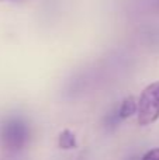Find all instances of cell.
Here are the masks:
<instances>
[{
    "label": "cell",
    "instance_id": "obj_1",
    "mask_svg": "<svg viewBox=\"0 0 159 160\" xmlns=\"http://www.w3.org/2000/svg\"><path fill=\"white\" fill-rule=\"evenodd\" d=\"M138 124L145 127L159 118V82L148 84L142 90L137 102Z\"/></svg>",
    "mask_w": 159,
    "mask_h": 160
},
{
    "label": "cell",
    "instance_id": "obj_2",
    "mask_svg": "<svg viewBox=\"0 0 159 160\" xmlns=\"http://www.w3.org/2000/svg\"><path fill=\"white\" fill-rule=\"evenodd\" d=\"M30 131L21 119L11 118L0 125V145L7 150H20L25 146Z\"/></svg>",
    "mask_w": 159,
    "mask_h": 160
},
{
    "label": "cell",
    "instance_id": "obj_3",
    "mask_svg": "<svg viewBox=\"0 0 159 160\" xmlns=\"http://www.w3.org/2000/svg\"><path fill=\"white\" fill-rule=\"evenodd\" d=\"M117 112L120 119H126L132 117L135 112H137V101L132 96L127 97V98L123 100V102L120 104V107L117 108Z\"/></svg>",
    "mask_w": 159,
    "mask_h": 160
},
{
    "label": "cell",
    "instance_id": "obj_4",
    "mask_svg": "<svg viewBox=\"0 0 159 160\" xmlns=\"http://www.w3.org/2000/svg\"><path fill=\"white\" fill-rule=\"evenodd\" d=\"M58 145L61 149L64 150H69V149H75L76 148V136L72 131L69 129H64L58 136Z\"/></svg>",
    "mask_w": 159,
    "mask_h": 160
},
{
    "label": "cell",
    "instance_id": "obj_5",
    "mask_svg": "<svg viewBox=\"0 0 159 160\" xmlns=\"http://www.w3.org/2000/svg\"><path fill=\"white\" fill-rule=\"evenodd\" d=\"M140 160H159V148L148 150Z\"/></svg>",
    "mask_w": 159,
    "mask_h": 160
},
{
    "label": "cell",
    "instance_id": "obj_6",
    "mask_svg": "<svg viewBox=\"0 0 159 160\" xmlns=\"http://www.w3.org/2000/svg\"><path fill=\"white\" fill-rule=\"evenodd\" d=\"M0 2H8V0H0Z\"/></svg>",
    "mask_w": 159,
    "mask_h": 160
}]
</instances>
